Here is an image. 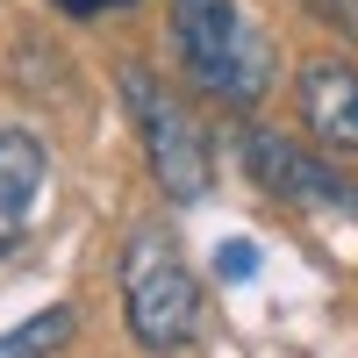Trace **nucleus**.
Instances as JSON below:
<instances>
[{
	"mask_svg": "<svg viewBox=\"0 0 358 358\" xmlns=\"http://www.w3.org/2000/svg\"><path fill=\"white\" fill-rule=\"evenodd\" d=\"M122 315H129V337L151 358H179L194 344L201 287H194L187 258H179V236L165 222H143L122 244Z\"/></svg>",
	"mask_w": 358,
	"mask_h": 358,
	"instance_id": "nucleus-1",
	"label": "nucleus"
},
{
	"mask_svg": "<svg viewBox=\"0 0 358 358\" xmlns=\"http://www.w3.org/2000/svg\"><path fill=\"white\" fill-rule=\"evenodd\" d=\"M172 36L187 72L222 101H258L265 94V72H273V50L265 36L236 15V0H172Z\"/></svg>",
	"mask_w": 358,
	"mask_h": 358,
	"instance_id": "nucleus-2",
	"label": "nucleus"
},
{
	"mask_svg": "<svg viewBox=\"0 0 358 358\" xmlns=\"http://www.w3.org/2000/svg\"><path fill=\"white\" fill-rule=\"evenodd\" d=\"M122 101H129L136 129H143V158H151V179L165 187V201H201L215 187V158H208L201 122L158 86V72H143V65L122 72Z\"/></svg>",
	"mask_w": 358,
	"mask_h": 358,
	"instance_id": "nucleus-3",
	"label": "nucleus"
},
{
	"mask_svg": "<svg viewBox=\"0 0 358 358\" xmlns=\"http://www.w3.org/2000/svg\"><path fill=\"white\" fill-rule=\"evenodd\" d=\"M244 165L265 194H280L294 208H315V215H351L358 222V179L337 172L330 158H308L294 136L280 129H244Z\"/></svg>",
	"mask_w": 358,
	"mask_h": 358,
	"instance_id": "nucleus-4",
	"label": "nucleus"
},
{
	"mask_svg": "<svg viewBox=\"0 0 358 358\" xmlns=\"http://www.w3.org/2000/svg\"><path fill=\"white\" fill-rule=\"evenodd\" d=\"M301 122L330 143V151H358V65L315 57L301 72Z\"/></svg>",
	"mask_w": 358,
	"mask_h": 358,
	"instance_id": "nucleus-5",
	"label": "nucleus"
},
{
	"mask_svg": "<svg viewBox=\"0 0 358 358\" xmlns=\"http://www.w3.org/2000/svg\"><path fill=\"white\" fill-rule=\"evenodd\" d=\"M43 143L29 136V129H0V251H15L22 244V229H29V208H36L43 194Z\"/></svg>",
	"mask_w": 358,
	"mask_h": 358,
	"instance_id": "nucleus-6",
	"label": "nucleus"
},
{
	"mask_svg": "<svg viewBox=\"0 0 358 358\" xmlns=\"http://www.w3.org/2000/svg\"><path fill=\"white\" fill-rule=\"evenodd\" d=\"M72 308H43V315H29L22 322V330H8V337H0V358H50L57 344H65L72 337Z\"/></svg>",
	"mask_w": 358,
	"mask_h": 358,
	"instance_id": "nucleus-7",
	"label": "nucleus"
},
{
	"mask_svg": "<svg viewBox=\"0 0 358 358\" xmlns=\"http://www.w3.org/2000/svg\"><path fill=\"white\" fill-rule=\"evenodd\" d=\"M215 273L222 280H251L258 273V244H251V236H229V244L215 251Z\"/></svg>",
	"mask_w": 358,
	"mask_h": 358,
	"instance_id": "nucleus-8",
	"label": "nucleus"
},
{
	"mask_svg": "<svg viewBox=\"0 0 358 358\" xmlns=\"http://www.w3.org/2000/svg\"><path fill=\"white\" fill-rule=\"evenodd\" d=\"M308 8L330 22V29H358V0H308Z\"/></svg>",
	"mask_w": 358,
	"mask_h": 358,
	"instance_id": "nucleus-9",
	"label": "nucleus"
},
{
	"mask_svg": "<svg viewBox=\"0 0 358 358\" xmlns=\"http://www.w3.org/2000/svg\"><path fill=\"white\" fill-rule=\"evenodd\" d=\"M72 15H101V8H136V0H65Z\"/></svg>",
	"mask_w": 358,
	"mask_h": 358,
	"instance_id": "nucleus-10",
	"label": "nucleus"
}]
</instances>
